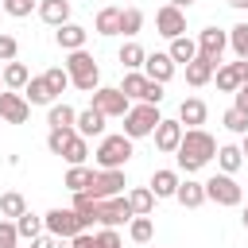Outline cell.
<instances>
[{"mask_svg": "<svg viewBox=\"0 0 248 248\" xmlns=\"http://www.w3.org/2000/svg\"><path fill=\"white\" fill-rule=\"evenodd\" d=\"M240 151H244V155H248V132H244V143H240Z\"/></svg>", "mask_w": 248, "mask_h": 248, "instance_id": "cell-52", "label": "cell"}, {"mask_svg": "<svg viewBox=\"0 0 248 248\" xmlns=\"http://www.w3.org/2000/svg\"><path fill=\"white\" fill-rule=\"evenodd\" d=\"M128 205H132L136 217H147V213L155 209V190H151V186H136V190L128 194Z\"/></svg>", "mask_w": 248, "mask_h": 248, "instance_id": "cell-22", "label": "cell"}, {"mask_svg": "<svg viewBox=\"0 0 248 248\" xmlns=\"http://www.w3.org/2000/svg\"><path fill=\"white\" fill-rule=\"evenodd\" d=\"M213 70H217V62H209V58H194V62H186V81L190 85H205L209 78H213Z\"/></svg>", "mask_w": 248, "mask_h": 248, "instance_id": "cell-20", "label": "cell"}, {"mask_svg": "<svg viewBox=\"0 0 248 248\" xmlns=\"http://www.w3.org/2000/svg\"><path fill=\"white\" fill-rule=\"evenodd\" d=\"M43 225H46V232H50V236H58V240H62V236H70V240H74L78 232H85V229H81L78 209H50V213L43 217Z\"/></svg>", "mask_w": 248, "mask_h": 248, "instance_id": "cell-5", "label": "cell"}, {"mask_svg": "<svg viewBox=\"0 0 248 248\" xmlns=\"http://www.w3.org/2000/svg\"><path fill=\"white\" fill-rule=\"evenodd\" d=\"M85 35H89L85 27H78V23H62L54 39H58L62 50H81V46H85Z\"/></svg>", "mask_w": 248, "mask_h": 248, "instance_id": "cell-18", "label": "cell"}, {"mask_svg": "<svg viewBox=\"0 0 248 248\" xmlns=\"http://www.w3.org/2000/svg\"><path fill=\"white\" fill-rule=\"evenodd\" d=\"M93 108H101L105 116H124V112L132 108V97H128L124 89L105 85V89H93Z\"/></svg>", "mask_w": 248, "mask_h": 248, "instance_id": "cell-7", "label": "cell"}, {"mask_svg": "<svg viewBox=\"0 0 248 248\" xmlns=\"http://www.w3.org/2000/svg\"><path fill=\"white\" fill-rule=\"evenodd\" d=\"M217 163H221V170H225V174H232V170L244 163V151H240V147H232V143H225V147H217Z\"/></svg>", "mask_w": 248, "mask_h": 248, "instance_id": "cell-31", "label": "cell"}, {"mask_svg": "<svg viewBox=\"0 0 248 248\" xmlns=\"http://www.w3.org/2000/svg\"><path fill=\"white\" fill-rule=\"evenodd\" d=\"M205 198L217 205H240V186L232 182V174H213L205 182Z\"/></svg>", "mask_w": 248, "mask_h": 248, "instance_id": "cell-9", "label": "cell"}, {"mask_svg": "<svg viewBox=\"0 0 248 248\" xmlns=\"http://www.w3.org/2000/svg\"><path fill=\"white\" fill-rule=\"evenodd\" d=\"M46 124H50V128H74V124H78V112H74L70 105H50Z\"/></svg>", "mask_w": 248, "mask_h": 248, "instance_id": "cell-30", "label": "cell"}, {"mask_svg": "<svg viewBox=\"0 0 248 248\" xmlns=\"http://www.w3.org/2000/svg\"><path fill=\"white\" fill-rule=\"evenodd\" d=\"M120 89H124L128 97H136V101H147V89H151V78H147V74H128Z\"/></svg>", "mask_w": 248, "mask_h": 248, "instance_id": "cell-27", "label": "cell"}, {"mask_svg": "<svg viewBox=\"0 0 248 248\" xmlns=\"http://www.w3.org/2000/svg\"><path fill=\"white\" fill-rule=\"evenodd\" d=\"M225 128H229V132H236V136H244V132H248V112H240V108L232 105V108L225 112Z\"/></svg>", "mask_w": 248, "mask_h": 248, "instance_id": "cell-40", "label": "cell"}, {"mask_svg": "<svg viewBox=\"0 0 248 248\" xmlns=\"http://www.w3.org/2000/svg\"><path fill=\"white\" fill-rule=\"evenodd\" d=\"M132 159V136H105L101 140V147H97V163H101V170H120L124 163Z\"/></svg>", "mask_w": 248, "mask_h": 248, "instance_id": "cell-4", "label": "cell"}, {"mask_svg": "<svg viewBox=\"0 0 248 248\" xmlns=\"http://www.w3.org/2000/svg\"><path fill=\"white\" fill-rule=\"evenodd\" d=\"M0 85H4V74H0Z\"/></svg>", "mask_w": 248, "mask_h": 248, "instance_id": "cell-53", "label": "cell"}, {"mask_svg": "<svg viewBox=\"0 0 248 248\" xmlns=\"http://www.w3.org/2000/svg\"><path fill=\"white\" fill-rule=\"evenodd\" d=\"M124 186H128V182H124V167H120V170H97V174H93V186H89L85 194H89L93 202H105V198H116Z\"/></svg>", "mask_w": 248, "mask_h": 248, "instance_id": "cell-8", "label": "cell"}, {"mask_svg": "<svg viewBox=\"0 0 248 248\" xmlns=\"http://www.w3.org/2000/svg\"><path fill=\"white\" fill-rule=\"evenodd\" d=\"M0 213H4V217H19V213H27V202H23V194L8 190V194L0 198Z\"/></svg>", "mask_w": 248, "mask_h": 248, "instance_id": "cell-34", "label": "cell"}, {"mask_svg": "<svg viewBox=\"0 0 248 248\" xmlns=\"http://www.w3.org/2000/svg\"><path fill=\"white\" fill-rule=\"evenodd\" d=\"M93 27H97V35H120V8H101Z\"/></svg>", "mask_w": 248, "mask_h": 248, "instance_id": "cell-24", "label": "cell"}, {"mask_svg": "<svg viewBox=\"0 0 248 248\" xmlns=\"http://www.w3.org/2000/svg\"><path fill=\"white\" fill-rule=\"evenodd\" d=\"M178 120H182V124H202V120H205V105H202L198 97H186V101L178 105Z\"/></svg>", "mask_w": 248, "mask_h": 248, "instance_id": "cell-28", "label": "cell"}, {"mask_svg": "<svg viewBox=\"0 0 248 248\" xmlns=\"http://www.w3.org/2000/svg\"><path fill=\"white\" fill-rule=\"evenodd\" d=\"M178 167L190 174V170H202L213 155H217V140L209 136V132H202V128H190V132H182V143H178Z\"/></svg>", "mask_w": 248, "mask_h": 248, "instance_id": "cell-1", "label": "cell"}, {"mask_svg": "<svg viewBox=\"0 0 248 248\" xmlns=\"http://www.w3.org/2000/svg\"><path fill=\"white\" fill-rule=\"evenodd\" d=\"M85 155H89V147H85V136H78V132H74V140L66 143L62 159H66L70 167H78V163H85Z\"/></svg>", "mask_w": 248, "mask_h": 248, "instance_id": "cell-32", "label": "cell"}, {"mask_svg": "<svg viewBox=\"0 0 248 248\" xmlns=\"http://www.w3.org/2000/svg\"><path fill=\"white\" fill-rule=\"evenodd\" d=\"M27 81H31V74H27L23 62H8V66H4V85H8V89H23Z\"/></svg>", "mask_w": 248, "mask_h": 248, "instance_id": "cell-29", "label": "cell"}, {"mask_svg": "<svg viewBox=\"0 0 248 248\" xmlns=\"http://www.w3.org/2000/svg\"><path fill=\"white\" fill-rule=\"evenodd\" d=\"M74 128H78V136H101L105 132V112L89 105L85 112H78V124Z\"/></svg>", "mask_w": 248, "mask_h": 248, "instance_id": "cell-15", "label": "cell"}, {"mask_svg": "<svg viewBox=\"0 0 248 248\" xmlns=\"http://www.w3.org/2000/svg\"><path fill=\"white\" fill-rule=\"evenodd\" d=\"M97 248H124V244H120V232H116V229H101V232H97Z\"/></svg>", "mask_w": 248, "mask_h": 248, "instance_id": "cell-44", "label": "cell"}, {"mask_svg": "<svg viewBox=\"0 0 248 248\" xmlns=\"http://www.w3.org/2000/svg\"><path fill=\"white\" fill-rule=\"evenodd\" d=\"M54 240H58V236H35L31 248H54Z\"/></svg>", "mask_w": 248, "mask_h": 248, "instance_id": "cell-48", "label": "cell"}, {"mask_svg": "<svg viewBox=\"0 0 248 248\" xmlns=\"http://www.w3.org/2000/svg\"><path fill=\"white\" fill-rule=\"evenodd\" d=\"M0 58H4V62L16 58V39H12V35H0Z\"/></svg>", "mask_w": 248, "mask_h": 248, "instance_id": "cell-45", "label": "cell"}, {"mask_svg": "<svg viewBox=\"0 0 248 248\" xmlns=\"http://www.w3.org/2000/svg\"><path fill=\"white\" fill-rule=\"evenodd\" d=\"M31 8H35V0H4V12H8V16H16V19L31 16Z\"/></svg>", "mask_w": 248, "mask_h": 248, "instance_id": "cell-42", "label": "cell"}, {"mask_svg": "<svg viewBox=\"0 0 248 248\" xmlns=\"http://www.w3.org/2000/svg\"><path fill=\"white\" fill-rule=\"evenodd\" d=\"M120 62H124L128 70H136V66L147 62V50H143L140 43H124V46H120Z\"/></svg>", "mask_w": 248, "mask_h": 248, "instance_id": "cell-33", "label": "cell"}, {"mask_svg": "<svg viewBox=\"0 0 248 248\" xmlns=\"http://www.w3.org/2000/svg\"><path fill=\"white\" fill-rule=\"evenodd\" d=\"M136 213H132V205H128V198H105V202H97V225H105V229H116V225H124V221H132Z\"/></svg>", "mask_w": 248, "mask_h": 248, "instance_id": "cell-6", "label": "cell"}, {"mask_svg": "<svg viewBox=\"0 0 248 248\" xmlns=\"http://www.w3.org/2000/svg\"><path fill=\"white\" fill-rule=\"evenodd\" d=\"M66 70H70V81H74L81 93H93V89H97L101 70H97V62H93V54H85V50H70Z\"/></svg>", "mask_w": 248, "mask_h": 248, "instance_id": "cell-2", "label": "cell"}, {"mask_svg": "<svg viewBox=\"0 0 248 248\" xmlns=\"http://www.w3.org/2000/svg\"><path fill=\"white\" fill-rule=\"evenodd\" d=\"M240 85H244V78H240L236 62H229V66H221V70H217V89H221V93H236Z\"/></svg>", "mask_w": 248, "mask_h": 248, "instance_id": "cell-26", "label": "cell"}, {"mask_svg": "<svg viewBox=\"0 0 248 248\" xmlns=\"http://www.w3.org/2000/svg\"><path fill=\"white\" fill-rule=\"evenodd\" d=\"M236 108H240V112H248V85H240V89H236Z\"/></svg>", "mask_w": 248, "mask_h": 248, "instance_id": "cell-47", "label": "cell"}, {"mask_svg": "<svg viewBox=\"0 0 248 248\" xmlns=\"http://www.w3.org/2000/svg\"><path fill=\"white\" fill-rule=\"evenodd\" d=\"M229 4H232V8H248V0H229Z\"/></svg>", "mask_w": 248, "mask_h": 248, "instance_id": "cell-50", "label": "cell"}, {"mask_svg": "<svg viewBox=\"0 0 248 248\" xmlns=\"http://www.w3.org/2000/svg\"><path fill=\"white\" fill-rule=\"evenodd\" d=\"M128 232H132L136 244H147L151 232H155V225H151V217H132V229H128Z\"/></svg>", "mask_w": 248, "mask_h": 248, "instance_id": "cell-38", "label": "cell"}, {"mask_svg": "<svg viewBox=\"0 0 248 248\" xmlns=\"http://www.w3.org/2000/svg\"><path fill=\"white\" fill-rule=\"evenodd\" d=\"M174 198L186 205V209H198L202 202H205V182H178V190H174Z\"/></svg>", "mask_w": 248, "mask_h": 248, "instance_id": "cell-19", "label": "cell"}, {"mask_svg": "<svg viewBox=\"0 0 248 248\" xmlns=\"http://www.w3.org/2000/svg\"><path fill=\"white\" fill-rule=\"evenodd\" d=\"M143 27V12L140 8H124L120 12V35H136Z\"/></svg>", "mask_w": 248, "mask_h": 248, "instance_id": "cell-35", "label": "cell"}, {"mask_svg": "<svg viewBox=\"0 0 248 248\" xmlns=\"http://www.w3.org/2000/svg\"><path fill=\"white\" fill-rule=\"evenodd\" d=\"M16 229H19V236L35 240V236H39V229H43V221H39L35 213H19V217H16Z\"/></svg>", "mask_w": 248, "mask_h": 248, "instance_id": "cell-37", "label": "cell"}, {"mask_svg": "<svg viewBox=\"0 0 248 248\" xmlns=\"http://www.w3.org/2000/svg\"><path fill=\"white\" fill-rule=\"evenodd\" d=\"M182 143V120H159L155 128V147L159 151H178Z\"/></svg>", "mask_w": 248, "mask_h": 248, "instance_id": "cell-13", "label": "cell"}, {"mask_svg": "<svg viewBox=\"0 0 248 248\" xmlns=\"http://www.w3.org/2000/svg\"><path fill=\"white\" fill-rule=\"evenodd\" d=\"M39 16L50 27H62V23H70V0H43L39 4Z\"/></svg>", "mask_w": 248, "mask_h": 248, "instance_id": "cell-17", "label": "cell"}, {"mask_svg": "<svg viewBox=\"0 0 248 248\" xmlns=\"http://www.w3.org/2000/svg\"><path fill=\"white\" fill-rule=\"evenodd\" d=\"M159 105H147V101H140L136 108H128L124 112V136H132V140H140V136H151L155 128H159Z\"/></svg>", "mask_w": 248, "mask_h": 248, "instance_id": "cell-3", "label": "cell"}, {"mask_svg": "<svg viewBox=\"0 0 248 248\" xmlns=\"http://www.w3.org/2000/svg\"><path fill=\"white\" fill-rule=\"evenodd\" d=\"M155 27H159V35L178 39V35L186 31V16H182V8H174V4L159 8V12H155Z\"/></svg>", "mask_w": 248, "mask_h": 248, "instance_id": "cell-11", "label": "cell"}, {"mask_svg": "<svg viewBox=\"0 0 248 248\" xmlns=\"http://www.w3.org/2000/svg\"><path fill=\"white\" fill-rule=\"evenodd\" d=\"M43 78L50 81V89H54V97H58V93H66V85H70V70H58V66H54V70H46Z\"/></svg>", "mask_w": 248, "mask_h": 248, "instance_id": "cell-41", "label": "cell"}, {"mask_svg": "<svg viewBox=\"0 0 248 248\" xmlns=\"http://www.w3.org/2000/svg\"><path fill=\"white\" fill-rule=\"evenodd\" d=\"M70 248H97V236H89V232H78Z\"/></svg>", "mask_w": 248, "mask_h": 248, "instance_id": "cell-46", "label": "cell"}, {"mask_svg": "<svg viewBox=\"0 0 248 248\" xmlns=\"http://www.w3.org/2000/svg\"><path fill=\"white\" fill-rule=\"evenodd\" d=\"M0 12H4V4H0Z\"/></svg>", "mask_w": 248, "mask_h": 248, "instance_id": "cell-54", "label": "cell"}, {"mask_svg": "<svg viewBox=\"0 0 248 248\" xmlns=\"http://www.w3.org/2000/svg\"><path fill=\"white\" fill-rule=\"evenodd\" d=\"M229 46H232L240 58H248V23H236V27L229 31Z\"/></svg>", "mask_w": 248, "mask_h": 248, "instance_id": "cell-39", "label": "cell"}, {"mask_svg": "<svg viewBox=\"0 0 248 248\" xmlns=\"http://www.w3.org/2000/svg\"><path fill=\"white\" fill-rule=\"evenodd\" d=\"M93 174H97V170H89L85 163H78V167L66 170V182H62V186H66L70 194H85V190L93 186Z\"/></svg>", "mask_w": 248, "mask_h": 248, "instance_id": "cell-16", "label": "cell"}, {"mask_svg": "<svg viewBox=\"0 0 248 248\" xmlns=\"http://www.w3.org/2000/svg\"><path fill=\"white\" fill-rule=\"evenodd\" d=\"M31 116V101L19 97V93H0V120L8 124H27Z\"/></svg>", "mask_w": 248, "mask_h": 248, "instance_id": "cell-10", "label": "cell"}, {"mask_svg": "<svg viewBox=\"0 0 248 248\" xmlns=\"http://www.w3.org/2000/svg\"><path fill=\"white\" fill-rule=\"evenodd\" d=\"M70 140H74V128H50V136H46V147H50L54 155H62Z\"/></svg>", "mask_w": 248, "mask_h": 248, "instance_id": "cell-36", "label": "cell"}, {"mask_svg": "<svg viewBox=\"0 0 248 248\" xmlns=\"http://www.w3.org/2000/svg\"><path fill=\"white\" fill-rule=\"evenodd\" d=\"M240 221H244V229H248V205H244V213H240Z\"/></svg>", "mask_w": 248, "mask_h": 248, "instance_id": "cell-51", "label": "cell"}, {"mask_svg": "<svg viewBox=\"0 0 248 248\" xmlns=\"http://www.w3.org/2000/svg\"><path fill=\"white\" fill-rule=\"evenodd\" d=\"M229 46V35L221 31V27H205L202 35H198V54L202 58H209V62H221V50Z\"/></svg>", "mask_w": 248, "mask_h": 248, "instance_id": "cell-12", "label": "cell"}, {"mask_svg": "<svg viewBox=\"0 0 248 248\" xmlns=\"http://www.w3.org/2000/svg\"><path fill=\"white\" fill-rule=\"evenodd\" d=\"M170 4H174V8H190L194 0H170Z\"/></svg>", "mask_w": 248, "mask_h": 248, "instance_id": "cell-49", "label": "cell"}, {"mask_svg": "<svg viewBox=\"0 0 248 248\" xmlns=\"http://www.w3.org/2000/svg\"><path fill=\"white\" fill-rule=\"evenodd\" d=\"M16 240H19V229L12 221H0V248H16Z\"/></svg>", "mask_w": 248, "mask_h": 248, "instance_id": "cell-43", "label": "cell"}, {"mask_svg": "<svg viewBox=\"0 0 248 248\" xmlns=\"http://www.w3.org/2000/svg\"><path fill=\"white\" fill-rule=\"evenodd\" d=\"M143 74H147L151 81H170V74H174V58H170V54H147Z\"/></svg>", "mask_w": 248, "mask_h": 248, "instance_id": "cell-14", "label": "cell"}, {"mask_svg": "<svg viewBox=\"0 0 248 248\" xmlns=\"http://www.w3.org/2000/svg\"><path fill=\"white\" fill-rule=\"evenodd\" d=\"M151 190H155V198H174L178 174H174V170H155V174H151Z\"/></svg>", "mask_w": 248, "mask_h": 248, "instance_id": "cell-23", "label": "cell"}, {"mask_svg": "<svg viewBox=\"0 0 248 248\" xmlns=\"http://www.w3.org/2000/svg\"><path fill=\"white\" fill-rule=\"evenodd\" d=\"M23 93H27L31 105H54V89H50L46 78H31V81L23 85Z\"/></svg>", "mask_w": 248, "mask_h": 248, "instance_id": "cell-21", "label": "cell"}, {"mask_svg": "<svg viewBox=\"0 0 248 248\" xmlns=\"http://www.w3.org/2000/svg\"><path fill=\"white\" fill-rule=\"evenodd\" d=\"M174 62H194L198 58V43L194 39H186V35H178V39H170V50H167Z\"/></svg>", "mask_w": 248, "mask_h": 248, "instance_id": "cell-25", "label": "cell"}]
</instances>
